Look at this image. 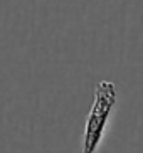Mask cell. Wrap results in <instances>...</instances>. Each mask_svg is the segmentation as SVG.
<instances>
[{
    "mask_svg": "<svg viewBox=\"0 0 143 153\" xmlns=\"http://www.w3.org/2000/svg\"><path fill=\"white\" fill-rule=\"evenodd\" d=\"M118 93L116 86L111 81H99L94 86L93 104L88 113L83 131L81 153H96L106 135L108 125L111 121L113 111L116 108Z\"/></svg>",
    "mask_w": 143,
    "mask_h": 153,
    "instance_id": "cell-1",
    "label": "cell"
}]
</instances>
